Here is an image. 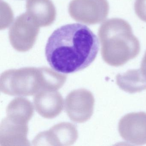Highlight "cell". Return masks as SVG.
<instances>
[{
  "instance_id": "obj_1",
  "label": "cell",
  "mask_w": 146,
  "mask_h": 146,
  "mask_svg": "<svg viewBox=\"0 0 146 146\" xmlns=\"http://www.w3.org/2000/svg\"><path fill=\"white\" fill-rule=\"evenodd\" d=\"M97 36L86 25H63L49 36L45 48L47 62L52 69L63 74L82 70L95 60L99 50Z\"/></svg>"
},
{
  "instance_id": "obj_2",
  "label": "cell",
  "mask_w": 146,
  "mask_h": 146,
  "mask_svg": "<svg viewBox=\"0 0 146 146\" xmlns=\"http://www.w3.org/2000/svg\"><path fill=\"white\" fill-rule=\"evenodd\" d=\"M98 35L102 58L111 66L123 65L140 53L139 40L133 34L129 24L124 19L106 20L100 27Z\"/></svg>"
},
{
  "instance_id": "obj_3",
  "label": "cell",
  "mask_w": 146,
  "mask_h": 146,
  "mask_svg": "<svg viewBox=\"0 0 146 146\" xmlns=\"http://www.w3.org/2000/svg\"><path fill=\"white\" fill-rule=\"evenodd\" d=\"M40 31V26L27 12L17 18L10 27L9 37L16 50L25 52L32 48Z\"/></svg>"
},
{
  "instance_id": "obj_4",
  "label": "cell",
  "mask_w": 146,
  "mask_h": 146,
  "mask_svg": "<svg viewBox=\"0 0 146 146\" xmlns=\"http://www.w3.org/2000/svg\"><path fill=\"white\" fill-rule=\"evenodd\" d=\"M68 10L70 17L77 22L93 25L106 19L109 5L107 0H72Z\"/></svg>"
},
{
  "instance_id": "obj_5",
  "label": "cell",
  "mask_w": 146,
  "mask_h": 146,
  "mask_svg": "<svg viewBox=\"0 0 146 146\" xmlns=\"http://www.w3.org/2000/svg\"><path fill=\"white\" fill-rule=\"evenodd\" d=\"M118 130L121 137L131 144H146V113H131L119 120Z\"/></svg>"
},
{
  "instance_id": "obj_6",
  "label": "cell",
  "mask_w": 146,
  "mask_h": 146,
  "mask_svg": "<svg viewBox=\"0 0 146 146\" xmlns=\"http://www.w3.org/2000/svg\"><path fill=\"white\" fill-rule=\"evenodd\" d=\"M26 8L40 27L50 26L55 21L56 9L51 0H27Z\"/></svg>"
},
{
  "instance_id": "obj_7",
  "label": "cell",
  "mask_w": 146,
  "mask_h": 146,
  "mask_svg": "<svg viewBox=\"0 0 146 146\" xmlns=\"http://www.w3.org/2000/svg\"><path fill=\"white\" fill-rule=\"evenodd\" d=\"M116 82L121 89L130 94L146 90V77L141 70H131L116 76Z\"/></svg>"
},
{
  "instance_id": "obj_8",
  "label": "cell",
  "mask_w": 146,
  "mask_h": 146,
  "mask_svg": "<svg viewBox=\"0 0 146 146\" xmlns=\"http://www.w3.org/2000/svg\"><path fill=\"white\" fill-rule=\"evenodd\" d=\"M134 8L137 16L146 23V0H135Z\"/></svg>"
},
{
  "instance_id": "obj_9",
  "label": "cell",
  "mask_w": 146,
  "mask_h": 146,
  "mask_svg": "<svg viewBox=\"0 0 146 146\" xmlns=\"http://www.w3.org/2000/svg\"><path fill=\"white\" fill-rule=\"evenodd\" d=\"M140 70L143 75L146 77V51L141 63Z\"/></svg>"
}]
</instances>
